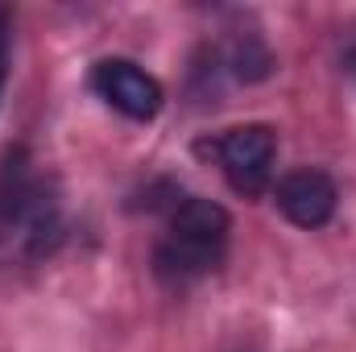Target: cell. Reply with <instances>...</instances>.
Returning <instances> with one entry per match:
<instances>
[{"label": "cell", "mask_w": 356, "mask_h": 352, "mask_svg": "<svg viewBox=\"0 0 356 352\" xmlns=\"http://www.w3.org/2000/svg\"><path fill=\"white\" fill-rule=\"evenodd\" d=\"M211 154L220 158V166H224V175L232 182V191L245 195V199H253V195L266 191L269 178H273L277 137H273L269 125H236V129H228L211 145Z\"/></svg>", "instance_id": "1"}, {"label": "cell", "mask_w": 356, "mask_h": 352, "mask_svg": "<svg viewBox=\"0 0 356 352\" xmlns=\"http://www.w3.org/2000/svg\"><path fill=\"white\" fill-rule=\"evenodd\" d=\"M91 91L129 120H154L166 104L162 83L129 58H104L91 67Z\"/></svg>", "instance_id": "2"}, {"label": "cell", "mask_w": 356, "mask_h": 352, "mask_svg": "<svg viewBox=\"0 0 356 352\" xmlns=\"http://www.w3.org/2000/svg\"><path fill=\"white\" fill-rule=\"evenodd\" d=\"M336 199H340V191H336L332 175L311 170V166L286 175L277 182V191H273L277 211H282L290 224H298V228H323V224L336 216Z\"/></svg>", "instance_id": "3"}, {"label": "cell", "mask_w": 356, "mask_h": 352, "mask_svg": "<svg viewBox=\"0 0 356 352\" xmlns=\"http://www.w3.org/2000/svg\"><path fill=\"white\" fill-rule=\"evenodd\" d=\"M228 228H232V216L211 199H182L175 207V216H170V237L175 241L207 245V249H224Z\"/></svg>", "instance_id": "4"}, {"label": "cell", "mask_w": 356, "mask_h": 352, "mask_svg": "<svg viewBox=\"0 0 356 352\" xmlns=\"http://www.w3.org/2000/svg\"><path fill=\"white\" fill-rule=\"evenodd\" d=\"M220 257H224V249H207V245H191V241L166 237V241L158 245V253H154V265H158V273H162L166 282H191V278L216 269Z\"/></svg>", "instance_id": "5"}, {"label": "cell", "mask_w": 356, "mask_h": 352, "mask_svg": "<svg viewBox=\"0 0 356 352\" xmlns=\"http://www.w3.org/2000/svg\"><path fill=\"white\" fill-rule=\"evenodd\" d=\"M228 71L241 83H261L273 75V54H269L261 33H236L228 46Z\"/></svg>", "instance_id": "6"}, {"label": "cell", "mask_w": 356, "mask_h": 352, "mask_svg": "<svg viewBox=\"0 0 356 352\" xmlns=\"http://www.w3.org/2000/svg\"><path fill=\"white\" fill-rule=\"evenodd\" d=\"M4 75H8V13L0 8V91H4Z\"/></svg>", "instance_id": "7"}, {"label": "cell", "mask_w": 356, "mask_h": 352, "mask_svg": "<svg viewBox=\"0 0 356 352\" xmlns=\"http://www.w3.org/2000/svg\"><path fill=\"white\" fill-rule=\"evenodd\" d=\"M344 67H348V75L356 79V42L348 46V54H344Z\"/></svg>", "instance_id": "8"}]
</instances>
